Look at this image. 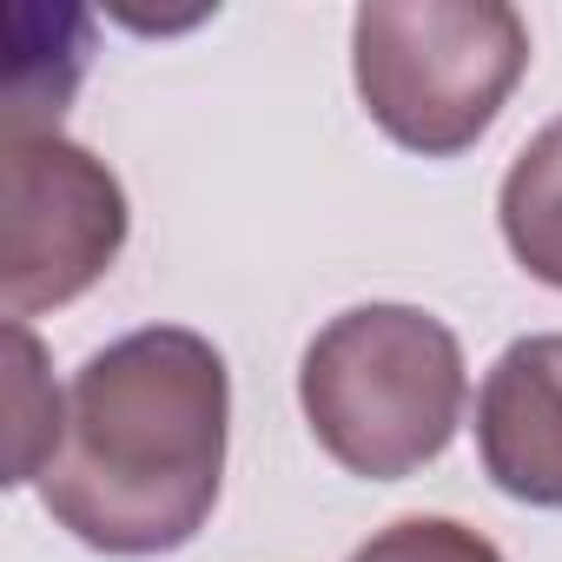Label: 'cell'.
<instances>
[{
  "instance_id": "obj_1",
  "label": "cell",
  "mask_w": 562,
  "mask_h": 562,
  "mask_svg": "<svg viewBox=\"0 0 562 562\" xmlns=\"http://www.w3.org/2000/svg\"><path fill=\"white\" fill-rule=\"evenodd\" d=\"M232 371L218 345L186 325L126 331L74 371L41 503L100 555H172L218 503Z\"/></svg>"
},
{
  "instance_id": "obj_2",
  "label": "cell",
  "mask_w": 562,
  "mask_h": 562,
  "mask_svg": "<svg viewBox=\"0 0 562 562\" xmlns=\"http://www.w3.org/2000/svg\"><path fill=\"white\" fill-rule=\"evenodd\" d=\"M463 345L424 305H351L305 345L299 364L312 437L338 470L371 483L437 463L463 424Z\"/></svg>"
},
{
  "instance_id": "obj_3",
  "label": "cell",
  "mask_w": 562,
  "mask_h": 562,
  "mask_svg": "<svg viewBox=\"0 0 562 562\" xmlns=\"http://www.w3.org/2000/svg\"><path fill=\"white\" fill-rule=\"evenodd\" d=\"M351 74L364 113L404 153L457 159L529 74V27L509 0H364Z\"/></svg>"
},
{
  "instance_id": "obj_4",
  "label": "cell",
  "mask_w": 562,
  "mask_h": 562,
  "mask_svg": "<svg viewBox=\"0 0 562 562\" xmlns=\"http://www.w3.org/2000/svg\"><path fill=\"white\" fill-rule=\"evenodd\" d=\"M0 186H8V245H0L8 325L74 305L126 251V186L67 133H8Z\"/></svg>"
},
{
  "instance_id": "obj_5",
  "label": "cell",
  "mask_w": 562,
  "mask_h": 562,
  "mask_svg": "<svg viewBox=\"0 0 562 562\" xmlns=\"http://www.w3.org/2000/svg\"><path fill=\"white\" fill-rule=\"evenodd\" d=\"M476 457L503 496L562 509V331H529L483 371Z\"/></svg>"
},
{
  "instance_id": "obj_6",
  "label": "cell",
  "mask_w": 562,
  "mask_h": 562,
  "mask_svg": "<svg viewBox=\"0 0 562 562\" xmlns=\"http://www.w3.org/2000/svg\"><path fill=\"white\" fill-rule=\"evenodd\" d=\"M503 238L529 278H542L549 292H562V120H549L503 172L496 192Z\"/></svg>"
},
{
  "instance_id": "obj_7",
  "label": "cell",
  "mask_w": 562,
  "mask_h": 562,
  "mask_svg": "<svg viewBox=\"0 0 562 562\" xmlns=\"http://www.w3.org/2000/svg\"><path fill=\"white\" fill-rule=\"evenodd\" d=\"M8 345H14V457H8V483H41V470L54 463L60 450V430H67V404L41 411V397H60L41 371V345L27 325H8Z\"/></svg>"
},
{
  "instance_id": "obj_8",
  "label": "cell",
  "mask_w": 562,
  "mask_h": 562,
  "mask_svg": "<svg viewBox=\"0 0 562 562\" xmlns=\"http://www.w3.org/2000/svg\"><path fill=\"white\" fill-rule=\"evenodd\" d=\"M351 562H503V549L490 536H476L470 522L450 516H404L391 529H378Z\"/></svg>"
}]
</instances>
